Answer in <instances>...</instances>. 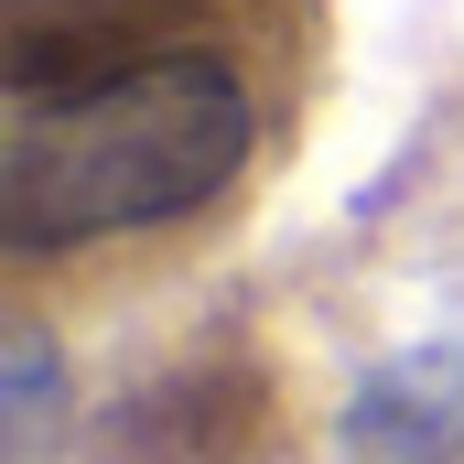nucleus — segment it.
I'll return each mask as SVG.
<instances>
[{
  "label": "nucleus",
  "mask_w": 464,
  "mask_h": 464,
  "mask_svg": "<svg viewBox=\"0 0 464 464\" xmlns=\"http://www.w3.org/2000/svg\"><path fill=\"white\" fill-rule=\"evenodd\" d=\"M346 443L367 464H454L464 454V335L400 346L389 367H367V389L346 400Z\"/></svg>",
  "instance_id": "f03ea898"
},
{
  "label": "nucleus",
  "mask_w": 464,
  "mask_h": 464,
  "mask_svg": "<svg viewBox=\"0 0 464 464\" xmlns=\"http://www.w3.org/2000/svg\"><path fill=\"white\" fill-rule=\"evenodd\" d=\"M0 367H11V389H0V400H11V454H33V443H44V421H54V346L22 324V335L0 346Z\"/></svg>",
  "instance_id": "7ed1b4c3"
},
{
  "label": "nucleus",
  "mask_w": 464,
  "mask_h": 464,
  "mask_svg": "<svg viewBox=\"0 0 464 464\" xmlns=\"http://www.w3.org/2000/svg\"><path fill=\"white\" fill-rule=\"evenodd\" d=\"M248 130L259 109L227 54H119L98 76L22 87L0 140V237L44 259L87 237L173 227L237 184Z\"/></svg>",
  "instance_id": "f257e3e1"
}]
</instances>
